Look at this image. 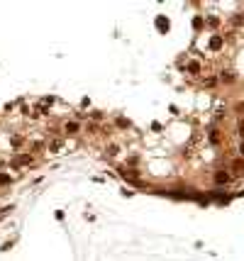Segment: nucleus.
I'll return each instance as SVG.
<instances>
[{"mask_svg": "<svg viewBox=\"0 0 244 261\" xmlns=\"http://www.w3.org/2000/svg\"><path fill=\"white\" fill-rule=\"evenodd\" d=\"M215 181H217V183H227L229 173H227V171H220V173H215Z\"/></svg>", "mask_w": 244, "mask_h": 261, "instance_id": "nucleus-1", "label": "nucleus"}, {"mask_svg": "<svg viewBox=\"0 0 244 261\" xmlns=\"http://www.w3.org/2000/svg\"><path fill=\"white\" fill-rule=\"evenodd\" d=\"M242 152H244V144H242Z\"/></svg>", "mask_w": 244, "mask_h": 261, "instance_id": "nucleus-2", "label": "nucleus"}]
</instances>
